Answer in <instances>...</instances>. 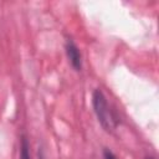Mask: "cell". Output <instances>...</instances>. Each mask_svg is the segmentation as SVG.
Instances as JSON below:
<instances>
[{"mask_svg":"<svg viewBox=\"0 0 159 159\" xmlns=\"http://www.w3.org/2000/svg\"><path fill=\"white\" fill-rule=\"evenodd\" d=\"M92 107L97 117L98 123L106 132H113L120 123V118L117 112L108 104L106 94L102 89L96 88L92 93Z\"/></svg>","mask_w":159,"mask_h":159,"instance_id":"obj_1","label":"cell"},{"mask_svg":"<svg viewBox=\"0 0 159 159\" xmlns=\"http://www.w3.org/2000/svg\"><path fill=\"white\" fill-rule=\"evenodd\" d=\"M65 52H66V56H67V60H68V63L71 65V67L76 72H81L82 71V66H83L82 53H81L80 47L77 46V43L71 37H66Z\"/></svg>","mask_w":159,"mask_h":159,"instance_id":"obj_2","label":"cell"},{"mask_svg":"<svg viewBox=\"0 0 159 159\" xmlns=\"http://www.w3.org/2000/svg\"><path fill=\"white\" fill-rule=\"evenodd\" d=\"M19 159H32L30 153V142L25 134L20 135V150H19Z\"/></svg>","mask_w":159,"mask_h":159,"instance_id":"obj_3","label":"cell"},{"mask_svg":"<svg viewBox=\"0 0 159 159\" xmlns=\"http://www.w3.org/2000/svg\"><path fill=\"white\" fill-rule=\"evenodd\" d=\"M102 155H103V159H117L116 154H114L111 149H108V148H104V149H103Z\"/></svg>","mask_w":159,"mask_h":159,"instance_id":"obj_4","label":"cell"},{"mask_svg":"<svg viewBox=\"0 0 159 159\" xmlns=\"http://www.w3.org/2000/svg\"><path fill=\"white\" fill-rule=\"evenodd\" d=\"M37 159H46L45 150H43V147L42 145H40L39 149H37Z\"/></svg>","mask_w":159,"mask_h":159,"instance_id":"obj_5","label":"cell"},{"mask_svg":"<svg viewBox=\"0 0 159 159\" xmlns=\"http://www.w3.org/2000/svg\"><path fill=\"white\" fill-rule=\"evenodd\" d=\"M144 159H155V157H153V155H147Z\"/></svg>","mask_w":159,"mask_h":159,"instance_id":"obj_6","label":"cell"}]
</instances>
